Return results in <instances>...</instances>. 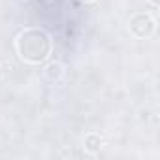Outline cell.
Instances as JSON below:
<instances>
[{"instance_id": "3", "label": "cell", "mask_w": 160, "mask_h": 160, "mask_svg": "<svg viewBox=\"0 0 160 160\" xmlns=\"http://www.w3.org/2000/svg\"><path fill=\"white\" fill-rule=\"evenodd\" d=\"M43 73H45V77H47V79H51V81L55 79V81H57V79H60V75L64 73V66H62L60 62H51V64H47V66H45Z\"/></svg>"}, {"instance_id": "4", "label": "cell", "mask_w": 160, "mask_h": 160, "mask_svg": "<svg viewBox=\"0 0 160 160\" xmlns=\"http://www.w3.org/2000/svg\"><path fill=\"white\" fill-rule=\"evenodd\" d=\"M85 149L89 152H98L102 149V138L98 134H89L85 138Z\"/></svg>"}, {"instance_id": "1", "label": "cell", "mask_w": 160, "mask_h": 160, "mask_svg": "<svg viewBox=\"0 0 160 160\" xmlns=\"http://www.w3.org/2000/svg\"><path fill=\"white\" fill-rule=\"evenodd\" d=\"M15 47L25 62L40 64L51 55V36L42 28H27L17 36Z\"/></svg>"}, {"instance_id": "7", "label": "cell", "mask_w": 160, "mask_h": 160, "mask_svg": "<svg viewBox=\"0 0 160 160\" xmlns=\"http://www.w3.org/2000/svg\"><path fill=\"white\" fill-rule=\"evenodd\" d=\"M0 75H2V70H0Z\"/></svg>"}, {"instance_id": "5", "label": "cell", "mask_w": 160, "mask_h": 160, "mask_svg": "<svg viewBox=\"0 0 160 160\" xmlns=\"http://www.w3.org/2000/svg\"><path fill=\"white\" fill-rule=\"evenodd\" d=\"M151 2H152L154 6H158V4H160V0H151Z\"/></svg>"}, {"instance_id": "2", "label": "cell", "mask_w": 160, "mask_h": 160, "mask_svg": "<svg viewBox=\"0 0 160 160\" xmlns=\"http://www.w3.org/2000/svg\"><path fill=\"white\" fill-rule=\"evenodd\" d=\"M128 28L136 38H149L154 32V19L149 13H134L128 21Z\"/></svg>"}, {"instance_id": "6", "label": "cell", "mask_w": 160, "mask_h": 160, "mask_svg": "<svg viewBox=\"0 0 160 160\" xmlns=\"http://www.w3.org/2000/svg\"><path fill=\"white\" fill-rule=\"evenodd\" d=\"M85 2H92V0H85Z\"/></svg>"}]
</instances>
